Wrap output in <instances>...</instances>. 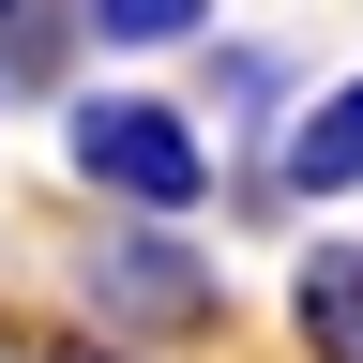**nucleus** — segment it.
Listing matches in <instances>:
<instances>
[{"label": "nucleus", "mask_w": 363, "mask_h": 363, "mask_svg": "<svg viewBox=\"0 0 363 363\" xmlns=\"http://www.w3.org/2000/svg\"><path fill=\"white\" fill-rule=\"evenodd\" d=\"M272 182H288V197H348L363 182V76H333L288 136H272Z\"/></svg>", "instance_id": "3"}, {"label": "nucleus", "mask_w": 363, "mask_h": 363, "mask_svg": "<svg viewBox=\"0 0 363 363\" xmlns=\"http://www.w3.org/2000/svg\"><path fill=\"white\" fill-rule=\"evenodd\" d=\"M76 318L121 333V348H212V333H227V272L182 242L167 212H121L106 242L76 257Z\"/></svg>", "instance_id": "2"}, {"label": "nucleus", "mask_w": 363, "mask_h": 363, "mask_svg": "<svg viewBox=\"0 0 363 363\" xmlns=\"http://www.w3.org/2000/svg\"><path fill=\"white\" fill-rule=\"evenodd\" d=\"M288 333H303V363H363V242H303Z\"/></svg>", "instance_id": "4"}, {"label": "nucleus", "mask_w": 363, "mask_h": 363, "mask_svg": "<svg viewBox=\"0 0 363 363\" xmlns=\"http://www.w3.org/2000/svg\"><path fill=\"white\" fill-rule=\"evenodd\" d=\"M0 16H16V0H0Z\"/></svg>", "instance_id": "8"}, {"label": "nucleus", "mask_w": 363, "mask_h": 363, "mask_svg": "<svg viewBox=\"0 0 363 363\" xmlns=\"http://www.w3.org/2000/svg\"><path fill=\"white\" fill-rule=\"evenodd\" d=\"M197 91H212L227 152H257V136H272V61H257V45H212V61H197Z\"/></svg>", "instance_id": "6"}, {"label": "nucleus", "mask_w": 363, "mask_h": 363, "mask_svg": "<svg viewBox=\"0 0 363 363\" xmlns=\"http://www.w3.org/2000/svg\"><path fill=\"white\" fill-rule=\"evenodd\" d=\"M76 30L152 61V45H197V30H212V0H76Z\"/></svg>", "instance_id": "5"}, {"label": "nucleus", "mask_w": 363, "mask_h": 363, "mask_svg": "<svg viewBox=\"0 0 363 363\" xmlns=\"http://www.w3.org/2000/svg\"><path fill=\"white\" fill-rule=\"evenodd\" d=\"M0 363H136L121 333H30V318H0Z\"/></svg>", "instance_id": "7"}, {"label": "nucleus", "mask_w": 363, "mask_h": 363, "mask_svg": "<svg viewBox=\"0 0 363 363\" xmlns=\"http://www.w3.org/2000/svg\"><path fill=\"white\" fill-rule=\"evenodd\" d=\"M61 167L106 212H167V227L227 182L212 136H197V106H167V91H76V106H61Z\"/></svg>", "instance_id": "1"}]
</instances>
